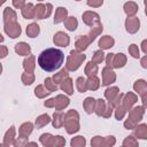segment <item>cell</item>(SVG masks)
<instances>
[{
	"mask_svg": "<svg viewBox=\"0 0 147 147\" xmlns=\"http://www.w3.org/2000/svg\"><path fill=\"white\" fill-rule=\"evenodd\" d=\"M63 61L64 54L61 49L57 48H46L38 56L39 67L47 72H53L60 69L63 64Z\"/></svg>",
	"mask_w": 147,
	"mask_h": 147,
	"instance_id": "obj_1",
	"label": "cell"
},
{
	"mask_svg": "<svg viewBox=\"0 0 147 147\" xmlns=\"http://www.w3.org/2000/svg\"><path fill=\"white\" fill-rule=\"evenodd\" d=\"M65 16H67V10H65V8H57L56 16H55V18H54V23H60V22H62Z\"/></svg>",
	"mask_w": 147,
	"mask_h": 147,
	"instance_id": "obj_2",
	"label": "cell"
},
{
	"mask_svg": "<svg viewBox=\"0 0 147 147\" xmlns=\"http://www.w3.org/2000/svg\"><path fill=\"white\" fill-rule=\"evenodd\" d=\"M113 44H114V40L110 37H108V36H106L105 38L100 39V41H99V45L102 48H109V47H111Z\"/></svg>",
	"mask_w": 147,
	"mask_h": 147,
	"instance_id": "obj_3",
	"label": "cell"
},
{
	"mask_svg": "<svg viewBox=\"0 0 147 147\" xmlns=\"http://www.w3.org/2000/svg\"><path fill=\"white\" fill-rule=\"evenodd\" d=\"M26 33L30 36V37H34V36H37L38 33H39V26L37 25V24H31L28 29H26Z\"/></svg>",
	"mask_w": 147,
	"mask_h": 147,
	"instance_id": "obj_4",
	"label": "cell"
},
{
	"mask_svg": "<svg viewBox=\"0 0 147 147\" xmlns=\"http://www.w3.org/2000/svg\"><path fill=\"white\" fill-rule=\"evenodd\" d=\"M16 52L17 53H20V54H26V53H29L30 52V47H29V45H26V44H17L16 45Z\"/></svg>",
	"mask_w": 147,
	"mask_h": 147,
	"instance_id": "obj_5",
	"label": "cell"
},
{
	"mask_svg": "<svg viewBox=\"0 0 147 147\" xmlns=\"http://www.w3.org/2000/svg\"><path fill=\"white\" fill-rule=\"evenodd\" d=\"M70 20H69V22H67L65 24H67V28L69 29V30H71V31H74L75 29H76V26H77V21H76V18L75 17H69Z\"/></svg>",
	"mask_w": 147,
	"mask_h": 147,
	"instance_id": "obj_6",
	"label": "cell"
},
{
	"mask_svg": "<svg viewBox=\"0 0 147 147\" xmlns=\"http://www.w3.org/2000/svg\"><path fill=\"white\" fill-rule=\"evenodd\" d=\"M102 55H103V54H102L101 52H96V53H95V57H94V60H95L96 62H101L102 59H103Z\"/></svg>",
	"mask_w": 147,
	"mask_h": 147,
	"instance_id": "obj_7",
	"label": "cell"
},
{
	"mask_svg": "<svg viewBox=\"0 0 147 147\" xmlns=\"http://www.w3.org/2000/svg\"><path fill=\"white\" fill-rule=\"evenodd\" d=\"M130 51L132 52V54H133V56H134V57H138V56H139V53L136 51V45H131Z\"/></svg>",
	"mask_w": 147,
	"mask_h": 147,
	"instance_id": "obj_8",
	"label": "cell"
},
{
	"mask_svg": "<svg viewBox=\"0 0 147 147\" xmlns=\"http://www.w3.org/2000/svg\"><path fill=\"white\" fill-rule=\"evenodd\" d=\"M45 83H46V85H47L51 90H56V86H55V85H52V82H51L49 78H47V79L45 80Z\"/></svg>",
	"mask_w": 147,
	"mask_h": 147,
	"instance_id": "obj_9",
	"label": "cell"
},
{
	"mask_svg": "<svg viewBox=\"0 0 147 147\" xmlns=\"http://www.w3.org/2000/svg\"><path fill=\"white\" fill-rule=\"evenodd\" d=\"M7 53V49L5 47H0V57H5Z\"/></svg>",
	"mask_w": 147,
	"mask_h": 147,
	"instance_id": "obj_10",
	"label": "cell"
},
{
	"mask_svg": "<svg viewBox=\"0 0 147 147\" xmlns=\"http://www.w3.org/2000/svg\"><path fill=\"white\" fill-rule=\"evenodd\" d=\"M23 2H24V0H14V6L15 7H21Z\"/></svg>",
	"mask_w": 147,
	"mask_h": 147,
	"instance_id": "obj_11",
	"label": "cell"
},
{
	"mask_svg": "<svg viewBox=\"0 0 147 147\" xmlns=\"http://www.w3.org/2000/svg\"><path fill=\"white\" fill-rule=\"evenodd\" d=\"M2 40H3V38H2V36L0 34V41H2Z\"/></svg>",
	"mask_w": 147,
	"mask_h": 147,
	"instance_id": "obj_12",
	"label": "cell"
},
{
	"mask_svg": "<svg viewBox=\"0 0 147 147\" xmlns=\"http://www.w3.org/2000/svg\"><path fill=\"white\" fill-rule=\"evenodd\" d=\"M0 72H1V64H0Z\"/></svg>",
	"mask_w": 147,
	"mask_h": 147,
	"instance_id": "obj_13",
	"label": "cell"
}]
</instances>
